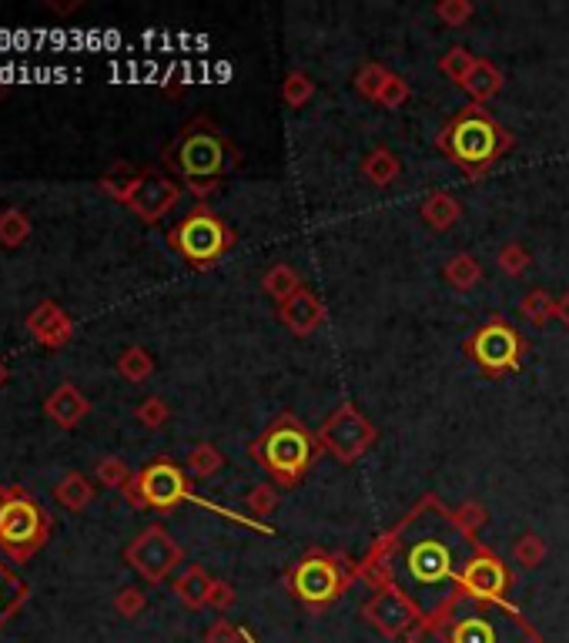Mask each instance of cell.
I'll list each match as a JSON object with an SVG mask.
<instances>
[{
    "label": "cell",
    "instance_id": "cell-1",
    "mask_svg": "<svg viewBox=\"0 0 569 643\" xmlns=\"http://www.w3.org/2000/svg\"><path fill=\"white\" fill-rule=\"evenodd\" d=\"M479 550V536L462 530L449 506L429 493L372 543L359 566L379 570L409 597L422 623H432L462 597V577Z\"/></svg>",
    "mask_w": 569,
    "mask_h": 643
},
{
    "label": "cell",
    "instance_id": "cell-2",
    "mask_svg": "<svg viewBox=\"0 0 569 643\" xmlns=\"http://www.w3.org/2000/svg\"><path fill=\"white\" fill-rule=\"evenodd\" d=\"M161 161L171 171V178H178L185 185V191H191L198 201H205L238 168L241 151L231 145L228 134L215 121L198 114V118H191L175 134V141L165 148Z\"/></svg>",
    "mask_w": 569,
    "mask_h": 643
},
{
    "label": "cell",
    "instance_id": "cell-3",
    "mask_svg": "<svg viewBox=\"0 0 569 643\" xmlns=\"http://www.w3.org/2000/svg\"><path fill=\"white\" fill-rule=\"evenodd\" d=\"M412 643H543V637L509 603L459 597L439 620L422 623Z\"/></svg>",
    "mask_w": 569,
    "mask_h": 643
},
{
    "label": "cell",
    "instance_id": "cell-4",
    "mask_svg": "<svg viewBox=\"0 0 569 643\" xmlns=\"http://www.w3.org/2000/svg\"><path fill=\"white\" fill-rule=\"evenodd\" d=\"M513 134L489 114L486 104H466L442 124L436 148L456 165L466 178H482L513 151Z\"/></svg>",
    "mask_w": 569,
    "mask_h": 643
},
{
    "label": "cell",
    "instance_id": "cell-5",
    "mask_svg": "<svg viewBox=\"0 0 569 643\" xmlns=\"http://www.w3.org/2000/svg\"><path fill=\"white\" fill-rule=\"evenodd\" d=\"M248 453L265 469L268 479L282 489H295L305 483L308 469L322 456V446L312 429L295 412H282L262 429V436L248 446Z\"/></svg>",
    "mask_w": 569,
    "mask_h": 643
},
{
    "label": "cell",
    "instance_id": "cell-6",
    "mask_svg": "<svg viewBox=\"0 0 569 643\" xmlns=\"http://www.w3.org/2000/svg\"><path fill=\"white\" fill-rule=\"evenodd\" d=\"M352 580H359V563L342 553L322 550V546L305 550L285 573L288 593L312 613L332 607L352 587Z\"/></svg>",
    "mask_w": 569,
    "mask_h": 643
},
{
    "label": "cell",
    "instance_id": "cell-7",
    "mask_svg": "<svg viewBox=\"0 0 569 643\" xmlns=\"http://www.w3.org/2000/svg\"><path fill=\"white\" fill-rule=\"evenodd\" d=\"M51 513L24 486H0V553L27 563L51 540Z\"/></svg>",
    "mask_w": 569,
    "mask_h": 643
},
{
    "label": "cell",
    "instance_id": "cell-8",
    "mask_svg": "<svg viewBox=\"0 0 569 643\" xmlns=\"http://www.w3.org/2000/svg\"><path fill=\"white\" fill-rule=\"evenodd\" d=\"M168 245L175 248L191 268L208 272L211 265H218L221 258L235 248V232H231L228 222L215 208H208V201H198L168 232Z\"/></svg>",
    "mask_w": 569,
    "mask_h": 643
},
{
    "label": "cell",
    "instance_id": "cell-9",
    "mask_svg": "<svg viewBox=\"0 0 569 643\" xmlns=\"http://www.w3.org/2000/svg\"><path fill=\"white\" fill-rule=\"evenodd\" d=\"M526 352L529 345L523 339V332H519L513 322H506L503 315H489L486 325H479V329L462 342V355L489 379L516 376L526 362Z\"/></svg>",
    "mask_w": 569,
    "mask_h": 643
},
{
    "label": "cell",
    "instance_id": "cell-10",
    "mask_svg": "<svg viewBox=\"0 0 569 643\" xmlns=\"http://www.w3.org/2000/svg\"><path fill=\"white\" fill-rule=\"evenodd\" d=\"M124 499L134 510H154V513H171L178 510L185 499H195L188 486V476L175 459H151L141 473L131 476V483L121 489Z\"/></svg>",
    "mask_w": 569,
    "mask_h": 643
},
{
    "label": "cell",
    "instance_id": "cell-11",
    "mask_svg": "<svg viewBox=\"0 0 569 643\" xmlns=\"http://www.w3.org/2000/svg\"><path fill=\"white\" fill-rule=\"evenodd\" d=\"M315 439L322 446V453H329L332 459H339L342 466H352L355 459H362L379 439V429L362 416L359 406L352 402H339L329 419L315 429Z\"/></svg>",
    "mask_w": 569,
    "mask_h": 643
},
{
    "label": "cell",
    "instance_id": "cell-12",
    "mask_svg": "<svg viewBox=\"0 0 569 643\" xmlns=\"http://www.w3.org/2000/svg\"><path fill=\"white\" fill-rule=\"evenodd\" d=\"M131 570H138L148 583H165L171 573L178 570V563L185 560V550L171 540V533L161 523H151L148 530H141L124 550Z\"/></svg>",
    "mask_w": 569,
    "mask_h": 643
},
{
    "label": "cell",
    "instance_id": "cell-13",
    "mask_svg": "<svg viewBox=\"0 0 569 643\" xmlns=\"http://www.w3.org/2000/svg\"><path fill=\"white\" fill-rule=\"evenodd\" d=\"M362 617L369 627H375L382 637L389 640H412L416 630L422 627L419 610L412 607L409 597L402 590H395L392 583L382 590H375L369 600L362 603Z\"/></svg>",
    "mask_w": 569,
    "mask_h": 643
},
{
    "label": "cell",
    "instance_id": "cell-14",
    "mask_svg": "<svg viewBox=\"0 0 569 643\" xmlns=\"http://www.w3.org/2000/svg\"><path fill=\"white\" fill-rule=\"evenodd\" d=\"M181 195H185V185H181L178 178L165 175V171L144 168L138 188H134L131 198L124 201V208H128L131 215H138L144 225H158L161 218L178 205Z\"/></svg>",
    "mask_w": 569,
    "mask_h": 643
},
{
    "label": "cell",
    "instance_id": "cell-15",
    "mask_svg": "<svg viewBox=\"0 0 569 643\" xmlns=\"http://www.w3.org/2000/svg\"><path fill=\"white\" fill-rule=\"evenodd\" d=\"M513 587H516L513 570H509L489 546H482V550L472 556L466 577H462V597H476L489 603H509V590Z\"/></svg>",
    "mask_w": 569,
    "mask_h": 643
},
{
    "label": "cell",
    "instance_id": "cell-16",
    "mask_svg": "<svg viewBox=\"0 0 569 643\" xmlns=\"http://www.w3.org/2000/svg\"><path fill=\"white\" fill-rule=\"evenodd\" d=\"M325 319H329V309H325V302L318 299L308 285L302 292H295L285 305H278V322H282L292 335H298V339L315 335L325 325Z\"/></svg>",
    "mask_w": 569,
    "mask_h": 643
},
{
    "label": "cell",
    "instance_id": "cell-17",
    "mask_svg": "<svg viewBox=\"0 0 569 643\" xmlns=\"http://www.w3.org/2000/svg\"><path fill=\"white\" fill-rule=\"evenodd\" d=\"M27 332L47 349H61L74 339V322L61 312L57 302H41L37 309L27 315Z\"/></svg>",
    "mask_w": 569,
    "mask_h": 643
},
{
    "label": "cell",
    "instance_id": "cell-18",
    "mask_svg": "<svg viewBox=\"0 0 569 643\" xmlns=\"http://www.w3.org/2000/svg\"><path fill=\"white\" fill-rule=\"evenodd\" d=\"M44 412H47V416H51L61 429H74L77 422H81V419L91 412V402H88V396H84V392L77 389V386H71V382H64V386H57V389L51 392V396H47Z\"/></svg>",
    "mask_w": 569,
    "mask_h": 643
},
{
    "label": "cell",
    "instance_id": "cell-19",
    "mask_svg": "<svg viewBox=\"0 0 569 643\" xmlns=\"http://www.w3.org/2000/svg\"><path fill=\"white\" fill-rule=\"evenodd\" d=\"M419 215L432 232H449L462 218V201L456 195H449V191H432V195H426V201H422Z\"/></svg>",
    "mask_w": 569,
    "mask_h": 643
},
{
    "label": "cell",
    "instance_id": "cell-20",
    "mask_svg": "<svg viewBox=\"0 0 569 643\" xmlns=\"http://www.w3.org/2000/svg\"><path fill=\"white\" fill-rule=\"evenodd\" d=\"M503 71L493 64V61H486V57H479L476 67L469 71V78L462 81V91L469 94L472 104H489L496 98L499 91H503Z\"/></svg>",
    "mask_w": 569,
    "mask_h": 643
},
{
    "label": "cell",
    "instance_id": "cell-21",
    "mask_svg": "<svg viewBox=\"0 0 569 643\" xmlns=\"http://www.w3.org/2000/svg\"><path fill=\"white\" fill-rule=\"evenodd\" d=\"M211 580L208 577V570L205 566H198V563H191L185 566V570L178 573V580H175V597L185 603V607L191 610H201V607H208V593H211Z\"/></svg>",
    "mask_w": 569,
    "mask_h": 643
},
{
    "label": "cell",
    "instance_id": "cell-22",
    "mask_svg": "<svg viewBox=\"0 0 569 643\" xmlns=\"http://www.w3.org/2000/svg\"><path fill=\"white\" fill-rule=\"evenodd\" d=\"M399 175H402V161L392 148L379 145L362 158V178L369 181L372 188H389Z\"/></svg>",
    "mask_w": 569,
    "mask_h": 643
},
{
    "label": "cell",
    "instance_id": "cell-23",
    "mask_svg": "<svg viewBox=\"0 0 569 643\" xmlns=\"http://www.w3.org/2000/svg\"><path fill=\"white\" fill-rule=\"evenodd\" d=\"M302 289H305V282H302V275H298V268L285 265V262L272 265V268H268V272L262 275V292H265L275 305H285L295 292H302Z\"/></svg>",
    "mask_w": 569,
    "mask_h": 643
},
{
    "label": "cell",
    "instance_id": "cell-24",
    "mask_svg": "<svg viewBox=\"0 0 569 643\" xmlns=\"http://www.w3.org/2000/svg\"><path fill=\"white\" fill-rule=\"evenodd\" d=\"M442 278H446L449 289H456V292H472V289H476V285L482 282V265H479L476 255L459 252V255H452L446 265H442Z\"/></svg>",
    "mask_w": 569,
    "mask_h": 643
},
{
    "label": "cell",
    "instance_id": "cell-25",
    "mask_svg": "<svg viewBox=\"0 0 569 643\" xmlns=\"http://www.w3.org/2000/svg\"><path fill=\"white\" fill-rule=\"evenodd\" d=\"M54 499L71 513H81L84 506L94 499V483L84 473H67L61 483L54 486Z\"/></svg>",
    "mask_w": 569,
    "mask_h": 643
},
{
    "label": "cell",
    "instance_id": "cell-26",
    "mask_svg": "<svg viewBox=\"0 0 569 643\" xmlns=\"http://www.w3.org/2000/svg\"><path fill=\"white\" fill-rule=\"evenodd\" d=\"M144 175V168H134L131 161H118V165H111V171H104V178H101V188H104V195H111L114 201H128L131 198V191L138 188V181Z\"/></svg>",
    "mask_w": 569,
    "mask_h": 643
},
{
    "label": "cell",
    "instance_id": "cell-27",
    "mask_svg": "<svg viewBox=\"0 0 569 643\" xmlns=\"http://www.w3.org/2000/svg\"><path fill=\"white\" fill-rule=\"evenodd\" d=\"M24 603H27V583L17 580V573H11L0 563V627H4Z\"/></svg>",
    "mask_w": 569,
    "mask_h": 643
},
{
    "label": "cell",
    "instance_id": "cell-28",
    "mask_svg": "<svg viewBox=\"0 0 569 643\" xmlns=\"http://www.w3.org/2000/svg\"><path fill=\"white\" fill-rule=\"evenodd\" d=\"M118 372H121V379H128V382H148L154 376V359L148 355V349H141V345H128V349L118 355Z\"/></svg>",
    "mask_w": 569,
    "mask_h": 643
},
{
    "label": "cell",
    "instance_id": "cell-29",
    "mask_svg": "<svg viewBox=\"0 0 569 643\" xmlns=\"http://www.w3.org/2000/svg\"><path fill=\"white\" fill-rule=\"evenodd\" d=\"M31 218L21 208H7L0 211V245L4 248H21L31 238Z\"/></svg>",
    "mask_w": 569,
    "mask_h": 643
},
{
    "label": "cell",
    "instance_id": "cell-30",
    "mask_svg": "<svg viewBox=\"0 0 569 643\" xmlns=\"http://www.w3.org/2000/svg\"><path fill=\"white\" fill-rule=\"evenodd\" d=\"M519 312H523V319L529 325H536V329H543L556 319V299L543 289H533L523 295V305H519Z\"/></svg>",
    "mask_w": 569,
    "mask_h": 643
},
{
    "label": "cell",
    "instance_id": "cell-31",
    "mask_svg": "<svg viewBox=\"0 0 569 643\" xmlns=\"http://www.w3.org/2000/svg\"><path fill=\"white\" fill-rule=\"evenodd\" d=\"M476 61H479V57L472 54L469 47L456 44V47H449V51L439 57V71L446 74L452 84H459V88H462V81L469 78V71L476 67Z\"/></svg>",
    "mask_w": 569,
    "mask_h": 643
},
{
    "label": "cell",
    "instance_id": "cell-32",
    "mask_svg": "<svg viewBox=\"0 0 569 643\" xmlns=\"http://www.w3.org/2000/svg\"><path fill=\"white\" fill-rule=\"evenodd\" d=\"M533 265V255L523 242H506L503 248L496 252V268L503 272L506 278H523Z\"/></svg>",
    "mask_w": 569,
    "mask_h": 643
},
{
    "label": "cell",
    "instance_id": "cell-33",
    "mask_svg": "<svg viewBox=\"0 0 569 643\" xmlns=\"http://www.w3.org/2000/svg\"><path fill=\"white\" fill-rule=\"evenodd\" d=\"M389 74L392 71L382 61H369V64H362L359 71H355L352 84H355V91H359L365 101H375V98H379V91H382V84L389 81Z\"/></svg>",
    "mask_w": 569,
    "mask_h": 643
},
{
    "label": "cell",
    "instance_id": "cell-34",
    "mask_svg": "<svg viewBox=\"0 0 569 643\" xmlns=\"http://www.w3.org/2000/svg\"><path fill=\"white\" fill-rule=\"evenodd\" d=\"M312 98H315V81L308 78L305 71H288L285 81H282V101L288 104V108L298 111V108H305Z\"/></svg>",
    "mask_w": 569,
    "mask_h": 643
},
{
    "label": "cell",
    "instance_id": "cell-35",
    "mask_svg": "<svg viewBox=\"0 0 569 643\" xmlns=\"http://www.w3.org/2000/svg\"><path fill=\"white\" fill-rule=\"evenodd\" d=\"M225 466V456H221V449L218 446H211V443H198L195 449H191V456H188V469H191V476H198V479H211L218 473V469Z\"/></svg>",
    "mask_w": 569,
    "mask_h": 643
},
{
    "label": "cell",
    "instance_id": "cell-36",
    "mask_svg": "<svg viewBox=\"0 0 569 643\" xmlns=\"http://www.w3.org/2000/svg\"><path fill=\"white\" fill-rule=\"evenodd\" d=\"M245 510H248V516L252 520H268L275 510H278V489L272 486V483H258L252 493L245 496Z\"/></svg>",
    "mask_w": 569,
    "mask_h": 643
},
{
    "label": "cell",
    "instance_id": "cell-37",
    "mask_svg": "<svg viewBox=\"0 0 569 643\" xmlns=\"http://www.w3.org/2000/svg\"><path fill=\"white\" fill-rule=\"evenodd\" d=\"M513 560L523 566V570H536L539 563L546 560V543L539 533H523L513 546Z\"/></svg>",
    "mask_w": 569,
    "mask_h": 643
},
{
    "label": "cell",
    "instance_id": "cell-38",
    "mask_svg": "<svg viewBox=\"0 0 569 643\" xmlns=\"http://www.w3.org/2000/svg\"><path fill=\"white\" fill-rule=\"evenodd\" d=\"M412 98V88H409V81L402 78V74H389V81L382 84V91H379V98H375V104L385 111H399L405 108V101Z\"/></svg>",
    "mask_w": 569,
    "mask_h": 643
},
{
    "label": "cell",
    "instance_id": "cell-39",
    "mask_svg": "<svg viewBox=\"0 0 569 643\" xmlns=\"http://www.w3.org/2000/svg\"><path fill=\"white\" fill-rule=\"evenodd\" d=\"M432 14H436L446 27H462L472 21L476 4H472V0H439V4L432 7Z\"/></svg>",
    "mask_w": 569,
    "mask_h": 643
},
{
    "label": "cell",
    "instance_id": "cell-40",
    "mask_svg": "<svg viewBox=\"0 0 569 643\" xmlns=\"http://www.w3.org/2000/svg\"><path fill=\"white\" fill-rule=\"evenodd\" d=\"M452 516H456V523H459L469 536H479L482 526L489 523V510H486L482 503H476V499H466V503H459L456 510H452Z\"/></svg>",
    "mask_w": 569,
    "mask_h": 643
},
{
    "label": "cell",
    "instance_id": "cell-41",
    "mask_svg": "<svg viewBox=\"0 0 569 643\" xmlns=\"http://www.w3.org/2000/svg\"><path fill=\"white\" fill-rule=\"evenodd\" d=\"M134 416H138L141 426L161 429V426H165V422L171 419V409H168V402L161 399V396H148V399H141V406L134 409Z\"/></svg>",
    "mask_w": 569,
    "mask_h": 643
},
{
    "label": "cell",
    "instance_id": "cell-42",
    "mask_svg": "<svg viewBox=\"0 0 569 643\" xmlns=\"http://www.w3.org/2000/svg\"><path fill=\"white\" fill-rule=\"evenodd\" d=\"M94 476H98V483H104L108 489H124L131 483V469L124 466L121 459H114V456L101 459L98 469H94Z\"/></svg>",
    "mask_w": 569,
    "mask_h": 643
},
{
    "label": "cell",
    "instance_id": "cell-43",
    "mask_svg": "<svg viewBox=\"0 0 569 643\" xmlns=\"http://www.w3.org/2000/svg\"><path fill=\"white\" fill-rule=\"evenodd\" d=\"M144 603H148V600H144V593H141L138 587H124V590L118 593V597H114V610H118L121 617L134 620V617H138V613L144 610Z\"/></svg>",
    "mask_w": 569,
    "mask_h": 643
},
{
    "label": "cell",
    "instance_id": "cell-44",
    "mask_svg": "<svg viewBox=\"0 0 569 643\" xmlns=\"http://www.w3.org/2000/svg\"><path fill=\"white\" fill-rule=\"evenodd\" d=\"M205 643H245V637H241V627H235V623L225 620V617H218L208 627Z\"/></svg>",
    "mask_w": 569,
    "mask_h": 643
},
{
    "label": "cell",
    "instance_id": "cell-45",
    "mask_svg": "<svg viewBox=\"0 0 569 643\" xmlns=\"http://www.w3.org/2000/svg\"><path fill=\"white\" fill-rule=\"evenodd\" d=\"M208 607L218 610V613H228L231 607H235V590H231V583H225V580H215V583H211Z\"/></svg>",
    "mask_w": 569,
    "mask_h": 643
},
{
    "label": "cell",
    "instance_id": "cell-46",
    "mask_svg": "<svg viewBox=\"0 0 569 643\" xmlns=\"http://www.w3.org/2000/svg\"><path fill=\"white\" fill-rule=\"evenodd\" d=\"M556 322L563 325V329H569V292H563L556 299Z\"/></svg>",
    "mask_w": 569,
    "mask_h": 643
},
{
    "label": "cell",
    "instance_id": "cell-47",
    "mask_svg": "<svg viewBox=\"0 0 569 643\" xmlns=\"http://www.w3.org/2000/svg\"><path fill=\"white\" fill-rule=\"evenodd\" d=\"M47 7L57 14H67V11H77V0H71V4H47Z\"/></svg>",
    "mask_w": 569,
    "mask_h": 643
},
{
    "label": "cell",
    "instance_id": "cell-48",
    "mask_svg": "<svg viewBox=\"0 0 569 643\" xmlns=\"http://www.w3.org/2000/svg\"><path fill=\"white\" fill-rule=\"evenodd\" d=\"M241 637H245V643H258V640L252 637V630H245V627H241Z\"/></svg>",
    "mask_w": 569,
    "mask_h": 643
},
{
    "label": "cell",
    "instance_id": "cell-49",
    "mask_svg": "<svg viewBox=\"0 0 569 643\" xmlns=\"http://www.w3.org/2000/svg\"><path fill=\"white\" fill-rule=\"evenodd\" d=\"M4 382H7V366L0 362V386H4Z\"/></svg>",
    "mask_w": 569,
    "mask_h": 643
},
{
    "label": "cell",
    "instance_id": "cell-50",
    "mask_svg": "<svg viewBox=\"0 0 569 643\" xmlns=\"http://www.w3.org/2000/svg\"><path fill=\"white\" fill-rule=\"evenodd\" d=\"M405 643H412V640H405Z\"/></svg>",
    "mask_w": 569,
    "mask_h": 643
}]
</instances>
